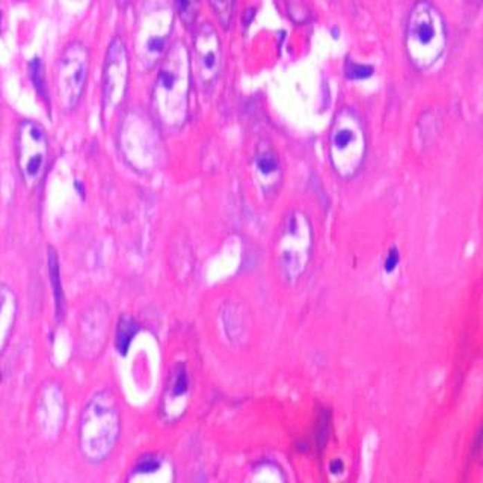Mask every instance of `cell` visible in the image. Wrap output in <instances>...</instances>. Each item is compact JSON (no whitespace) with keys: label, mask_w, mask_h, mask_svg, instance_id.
I'll return each instance as SVG.
<instances>
[{"label":"cell","mask_w":483,"mask_h":483,"mask_svg":"<svg viewBox=\"0 0 483 483\" xmlns=\"http://www.w3.org/2000/svg\"><path fill=\"white\" fill-rule=\"evenodd\" d=\"M194 53L198 76L206 85H210L219 76L221 70V41L218 32L210 23H204L195 32Z\"/></svg>","instance_id":"30bf717a"},{"label":"cell","mask_w":483,"mask_h":483,"mask_svg":"<svg viewBox=\"0 0 483 483\" xmlns=\"http://www.w3.org/2000/svg\"><path fill=\"white\" fill-rule=\"evenodd\" d=\"M367 153L364 122L351 107H343L332 122L329 133V161L341 179L355 177Z\"/></svg>","instance_id":"5b68a950"},{"label":"cell","mask_w":483,"mask_h":483,"mask_svg":"<svg viewBox=\"0 0 483 483\" xmlns=\"http://www.w3.org/2000/svg\"><path fill=\"white\" fill-rule=\"evenodd\" d=\"M174 8L186 26H194L199 12V0H174Z\"/></svg>","instance_id":"9a60e30c"},{"label":"cell","mask_w":483,"mask_h":483,"mask_svg":"<svg viewBox=\"0 0 483 483\" xmlns=\"http://www.w3.org/2000/svg\"><path fill=\"white\" fill-rule=\"evenodd\" d=\"M89 53L80 43L66 46L57 65V98L64 111H73L80 102L88 80Z\"/></svg>","instance_id":"52a82bcc"},{"label":"cell","mask_w":483,"mask_h":483,"mask_svg":"<svg viewBox=\"0 0 483 483\" xmlns=\"http://www.w3.org/2000/svg\"><path fill=\"white\" fill-rule=\"evenodd\" d=\"M190 56L188 47L177 41L161 61L153 89V106L166 127H181L189 112Z\"/></svg>","instance_id":"6da1fadb"},{"label":"cell","mask_w":483,"mask_h":483,"mask_svg":"<svg viewBox=\"0 0 483 483\" xmlns=\"http://www.w3.org/2000/svg\"><path fill=\"white\" fill-rule=\"evenodd\" d=\"M48 159V140L46 130L38 122L24 121L17 133V163L24 185L37 188L44 177Z\"/></svg>","instance_id":"8992f818"},{"label":"cell","mask_w":483,"mask_h":483,"mask_svg":"<svg viewBox=\"0 0 483 483\" xmlns=\"http://www.w3.org/2000/svg\"><path fill=\"white\" fill-rule=\"evenodd\" d=\"M189 387V379H188V373H186V367L185 365H179L176 376H174V382H172V396L180 397L185 396L186 391Z\"/></svg>","instance_id":"e0dca14e"},{"label":"cell","mask_w":483,"mask_h":483,"mask_svg":"<svg viewBox=\"0 0 483 483\" xmlns=\"http://www.w3.org/2000/svg\"><path fill=\"white\" fill-rule=\"evenodd\" d=\"M447 46L443 17L434 5L420 2L412 6L405 32V50L415 69L424 71L437 64Z\"/></svg>","instance_id":"7a4b0ae2"},{"label":"cell","mask_w":483,"mask_h":483,"mask_svg":"<svg viewBox=\"0 0 483 483\" xmlns=\"http://www.w3.org/2000/svg\"><path fill=\"white\" fill-rule=\"evenodd\" d=\"M399 262H401V254H399V251L396 248H391L387 257H385V262H384V271L391 273L393 272L397 266H399Z\"/></svg>","instance_id":"d6986e66"},{"label":"cell","mask_w":483,"mask_h":483,"mask_svg":"<svg viewBox=\"0 0 483 483\" xmlns=\"http://www.w3.org/2000/svg\"><path fill=\"white\" fill-rule=\"evenodd\" d=\"M120 412L109 391L95 394L80 419V450L91 462L106 459L120 437Z\"/></svg>","instance_id":"3957f363"},{"label":"cell","mask_w":483,"mask_h":483,"mask_svg":"<svg viewBox=\"0 0 483 483\" xmlns=\"http://www.w3.org/2000/svg\"><path fill=\"white\" fill-rule=\"evenodd\" d=\"M17 318V299L14 291L0 282V355L10 341Z\"/></svg>","instance_id":"7c38bea8"},{"label":"cell","mask_w":483,"mask_h":483,"mask_svg":"<svg viewBox=\"0 0 483 483\" xmlns=\"http://www.w3.org/2000/svg\"><path fill=\"white\" fill-rule=\"evenodd\" d=\"M48 271H50V282H52L55 301H56V313L57 319L64 316V293L61 286V273H60V263H57V255L55 249H48Z\"/></svg>","instance_id":"4fadbf2b"},{"label":"cell","mask_w":483,"mask_h":483,"mask_svg":"<svg viewBox=\"0 0 483 483\" xmlns=\"http://www.w3.org/2000/svg\"><path fill=\"white\" fill-rule=\"evenodd\" d=\"M138 331V325L133 322L129 318H122L120 325H118V331H116V347H118L120 354L126 355L129 351V346L131 343V338L135 337Z\"/></svg>","instance_id":"5bb4252c"},{"label":"cell","mask_w":483,"mask_h":483,"mask_svg":"<svg viewBox=\"0 0 483 483\" xmlns=\"http://www.w3.org/2000/svg\"><path fill=\"white\" fill-rule=\"evenodd\" d=\"M129 53L121 38H113L106 53L103 69V109L115 111L126 98L129 85Z\"/></svg>","instance_id":"9c48e42d"},{"label":"cell","mask_w":483,"mask_h":483,"mask_svg":"<svg viewBox=\"0 0 483 483\" xmlns=\"http://www.w3.org/2000/svg\"><path fill=\"white\" fill-rule=\"evenodd\" d=\"M311 251V227L304 213L289 216L280 244L281 264L289 278H298L308 263Z\"/></svg>","instance_id":"ba28073f"},{"label":"cell","mask_w":483,"mask_h":483,"mask_svg":"<svg viewBox=\"0 0 483 483\" xmlns=\"http://www.w3.org/2000/svg\"><path fill=\"white\" fill-rule=\"evenodd\" d=\"M331 471L332 473L343 471V462H341V459H334L331 462Z\"/></svg>","instance_id":"ffe728a7"},{"label":"cell","mask_w":483,"mask_h":483,"mask_svg":"<svg viewBox=\"0 0 483 483\" xmlns=\"http://www.w3.org/2000/svg\"><path fill=\"white\" fill-rule=\"evenodd\" d=\"M118 2H120V5H122V6H126L127 3H130V2H131V0H118Z\"/></svg>","instance_id":"44dd1931"},{"label":"cell","mask_w":483,"mask_h":483,"mask_svg":"<svg viewBox=\"0 0 483 483\" xmlns=\"http://www.w3.org/2000/svg\"><path fill=\"white\" fill-rule=\"evenodd\" d=\"M209 2L222 28L228 29L233 20V12H235V0H209Z\"/></svg>","instance_id":"2e32d148"},{"label":"cell","mask_w":483,"mask_h":483,"mask_svg":"<svg viewBox=\"0 0 483 483\" xmlns=\"http://www.w3.org/2000/svg\"><path fill=\"white\" fill-rule=\"evenodd\" d=\"M373 69L369 65H361V64H355V62H349L347 69H346V74L349 79L354 80H360V79H367L372 76Z\"/></svg>","instance_id":"ac0fdd59"},{"label":"cell","mask_w":483,"mask_h":483,"mask_svg":"<svg viewBox=\"0 0 483 483\" xmlns=\"http://www.w3.org/2000/svg\"><path fill=\"white\" fill-rule=\"evenodd\" d=\"M172 26L174 10L168 0H144L135 28V48L144 69H154L168 52Z\"/></svg>","instance_id":"277c9868"},{"label":"cell","mask_w":483,"mask_h":483,"mask_svg":"<svg viewBox=\"0 0 483 483\" xmlns=\"http://www.w3.org/2000/svg\"><path fill=\"white\" fill-rule=\"evenodd\" d=\"M255 172L264 192H272L278 188L281 179V165L275 149L269 143H260L255 153Z\"/></svg>","instance_id":"8fae6325"}]
</instances>
